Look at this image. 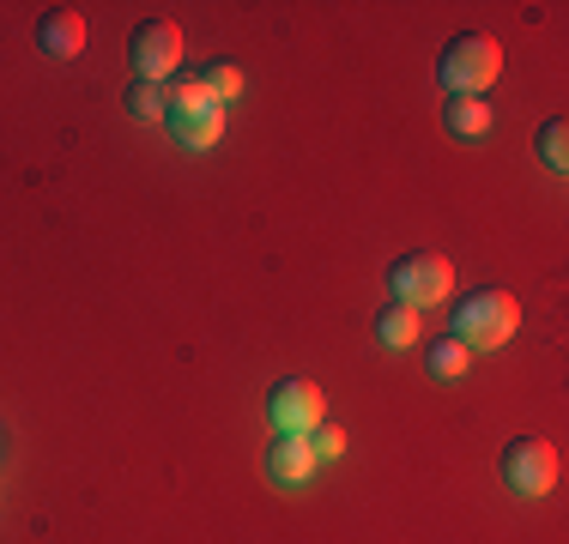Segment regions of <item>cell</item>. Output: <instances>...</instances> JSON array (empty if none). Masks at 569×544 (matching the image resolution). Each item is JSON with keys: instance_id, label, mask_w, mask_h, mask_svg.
I'll return each instance as SVG.
<instances>
[{"instance_id": "6", "label": "cell", "mask_w": 569, "mask_h": 544, "mask_svg": "<svg viewBox=\"0 0 569 544\" xmlns=\"http://www.w3.org/2000/svg\"><path fill=\"white\" fill-rule=\"evenodd\" d=\"M128 61H133V73H140L146 85L170 79L176 67H182V24H176V19L133 24V31H128Z\"/></svg>"}, {"instance_id": "13", "label": "cell", "mask_w": 569, "mask_h": 544, "mask_svg": "<svg viewBox=\"0 0 569 544\" xmlns=\"http://www.w3.org/2000/svg\"><path fill=\"white\" fill-rule=\"evenodd\" d=\"M121 109H128L133 121H164V85H146V79H133L128 98H121Z\"/></svg>"}, {"instance_id": "4", "label": "cell", "mask_w": 569, "mask_h": 544, "mask_svg": "<svg viewBox=\"0 0 569 544\" xmlns=\"http://www.w3.org/2000/svg\"><path fill=\"white\" fill-rule=\"evenodd\" d=\"M388 291H395V303H406V309L449 303L455 266L442 261V254H430V249H412V254H400V261L388 266Z\"/></svg>"}, {"instance_id": "8", "label": "cell", "mask_w": 569, "mask_h": 544, "mask_svg": "<svg viewBox=\"0 0 569 544\" xmlns=\"http://www.w3.org/2000/svg\"><path fill=\"white\" fill-rule=\"evenodd\" d=\"M316 447H309V435H279L273 447H267V478H273L279 490H297L316 478Z\"/></svg>"}, {"instance_id": "3", "label": "cell", "mask_w": 569, "mask_h": 544, "mask_svg": "<svg viewBox=\"0 0 569 544\" xmlns=\"http://www.w3.org/2000/svg\"><path fill=\"white\" fill-rule=\"evenodd\" d=\"M515 326H521V303H515L509 291H479L467 296V303H455V333L467 351H497L515 339Z\"/></svg>"}, {"instance_id": "14", "label": "cell", "mask_w": 569, "mask_h": 544, "mask_svg": "<svg viewBox=\"0 0 569 544\" xmlns=\"http://www.w3.org/2000/svg\"><path fill=\"white\" fill-rule=\"evenodd\" d=\"M430 375H442V381H455V375H467V363H472V351L460 345V339H437V351H430Z\"/></svg>"}, {"instance_id": "1", "label": "cell", "mask_w": 569, "mask_h": 544, "mask_svg": "<svg viewBox=\"0 0 569 544\" xmlns=\"http://www.w3.org/2000/svg\"><path fill=\"white\" fill-rule=\"evenodd\" d=\"M164 128L182 152H212L224 140V103H212L207 79H176L164 91Z\"/></svg>"}, {"instance_id": "2", "label": "cell", "mask_w": 569, "mask_h": 544, "mask_svg": "<svg viewBox=\"0 0 569 544\" xmlns=\"http://www.w3.org/2000/svg\"><path fill=\"white\" fill-rule=\"evenodd\" d=\"M497 73H503V49L485 31H460L437 61V85L449 91V98H485Z\"/></svg>"}, {"instance_id": "12", "label": "cell", "mask_w": 569, "mask_h": 544, "mask_svg": "<svg viewBox=\"0 0 569 544\" xmlns=\"http://www.w3.org/2000/svg\"><path fill=\"white\" fill-rule=\"evenodd\" d=\"M533 145H539V163H546L551 175H563V170H569V121H563V115L539 121Z\"/></svg>"}, {"instance_id": "9", "label": "cell", "mask_w": 569, "mask_h": 544, "mask_svg": "<svg viewBox=\"0 0 569 544\" xmlns=\"http://www.w3.org/2000/svg\"><path fill=\"white\" fill-rule=\"evenodd\" d=\"M37 43H43L49 61H73V54L86 49V12H73V7H49L43 19H37Z\"/></svg>"}, {"instance_id": "7", "label": "cell", "mask_w": 569, "mask_h": 544, "mask_svg": "<svg viewBox=\"0 0 569 544\" xmlns=\"http://www.w3.org/2000/svg\"><path fill=\"white\" fill-rule=\"evenodd\" d=\"M267 417H273L279 435H309L316 424H328V400H321L316 381L291 375V381H279V387L267 393Z\"/></svg>"}, {"instance_id": "10", "label": "cell", "mask_w": 569, "mask_h": 544, "mask_svg": "<svg viewBox=\"0 0 569 544\" xmlns=\"http://www.w3.org/2000/svg\"><path fill=\"white\" fill-rule=\"evenodd\" d=\"M442 121H449L455 140H485V133H491V103L485 98H449L442 103Z\"/></svg>"}, {"instance_id": "16", "label": "cell", "mask_w": 569, "mask_h": 544, "mask_svg": "<svg viewBox=\"0 0 569 544\" xmlns=\"http://www.w3.org/2000/svg\"><path fill=\"white\" fill-rule=\"evenodd\" d=\"M309 447H316V460H340L346 454V430L316 424V430H309Z\"/></svg>"}, {"instance_id": "5", "label": "cell", "mask_w": 569, "mask_h": 544, "mask_svg": "<svg viewBox=\"0 0 569 544\" xmlns=\"http://www.w3.org/2000/svg\"><path fill=\"white\" fill-rule=\"evenodd\" d=\"M503 484L515 496H551L558 490V447L546 442V435H515L503 447Z\"/></svg>"}, {"instance_id": "15", "label": "cell", "mask_w": 569, "mask_h": 544, "mask_svg": "<svg viewBox=\"0 0 569 544\" xmlns=\"http://www.w3.org/2000/svg\"><path fill=\"white\" fill-rule=\"evenodd\" d=\"M200 79H207L212 103H230V98H237V91H242V73H237V61H212V67H207V73H200Z\"/></svg>"}, {"instance_id": "11", "label": "cell", "mask_w": 569, "mask_h": 544, "mask_svg": "<svg viewBox=\"0 0 569 544\" xmlns=\"http://www.w3.org/2000/svg\"><path fill=\"white\" fill-rule=\"evenodd\" d=\"M376 339H382L388 351H406V345H418V309H406V303H388L382 315H376Z\"/></svg>"}]
</instances>
